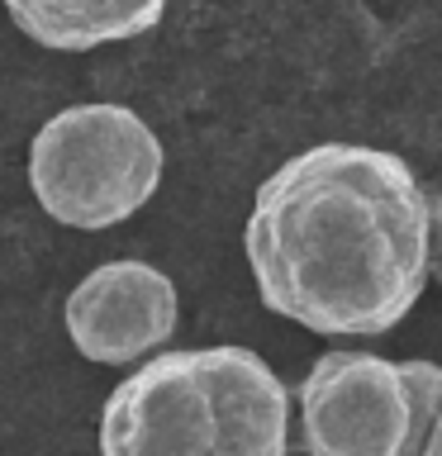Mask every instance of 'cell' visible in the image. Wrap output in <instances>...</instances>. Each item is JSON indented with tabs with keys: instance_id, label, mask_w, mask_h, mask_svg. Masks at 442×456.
Here are the masks:
<instances>
[{
	"instance_id": "obj_1",
	"label": "cell",
	"mask_w": 442,
	"mask_h": 456,
	"mask_svg": "<svg viewBox=\"0 0 442 456\" xmlns=\"http://www.w3.org/2000/svg\"><path fill=\"white\" fill-rule=\"evenodd\" d=\"M242 252L271 314L319 338H381L428 285L433 205L399 152L314 142L257 185Z\"/></svg>"
},
{
	"instance_id": "obj_2",
	"label": "cell",
	"mask_w": 442,
	"mask_h": 456,
	"mask_svg": "<svg viewBox=\"0 0 442 456\" xmlns=\"http://www.w3.org/2000/svg\"><path fill=\"white\" fill-rule=\"evenodd\" d=\"M291 395L252 347L148 356L100 409V456H285Z\"/></svg>"
},
{
	"instance_id": "obj_3",
	"label": "cell",
	"mask_w": 442,
	"mask_h": 456,
	"mask_svg": "<svg viewBox=\"0 0 442 456\" xmlns=\"http://www.w3.org/2000/svg\"><path fill=\"white\" fill-rule=\"evenodd\" d=\"M162 138L128 105L86 100L57 110L29 142V191L62 228L100 233L148 205L162 185Z\"/></svg>"
},
{
	"instance_id": "obj_4",
	"label": "cell",
	"mask_w": 442,
	"mask_h": 456,
	"mask_svg": "<svg viewBox=\"0 0 442 456\" xmlns=\"http://www.w3.org/2000/svg\"><path fill=\"white\" fill-rule=\"evenodd\" d=\"M438 404V362L333 347L299 380V442L309 456H419Z\"/></svg>"
},
{
	"instance_id": "obj_5",
	"label": "cell",
	"mask_w": 442,
	"mask_h": 456,
	"mask_svg": "<svg viewBox=\"0 0 442 456\" xmlns=\"http://www.w3.org/2000/svg\"><path fill=\"white\" fill-rule=\"evenodd\" d=\"M181 319V299L167 271H157L138 256L100 262L95 271L71 285L62 323L67 338L86 362L95 366H128L152 356L171 342Z\"/></svg>"
},
{
	"instance_id": "obj_6",
	"label": "cell",
	"mask_w": 442,
	"mask_h": 456,
	"mask_svg": "<svg viewBox=\"0 0 442 456\" xmlns=\"http://www.w3.org/2000/svg\"><path fill=\"white\" fill-rule=\"evenodd\" d=\"M0 5L24 38L57 53L143 38L167 14V0H0Z\"/></svg>"
},
{
	"instance_id": "obj_7",
	"label": "cell",
	"mask_w": 442,
	"mask_h": 456,
	"mask_svg": "<svg viewBox=\"0 0 442 456\" xmlns=\"http://www.w3.org/2000/svg\"><path fill=\"white\" fill-rule=\"evenodd\" d=\"M419 456H442V404H438L433 423H428V433H423V447H419Z\"/></svg>"
},
{
	"instance_id": "obj_8",
	"label": "cell",
	"mask_w": 442,
	"mask_h": 456,
	"mask_svg": "<svg viewBox=\"0 0 442 456\" xmlns=\"http://www.w3.org/2000/svg\"><path fill=\"white\" fill-rule=\"evenodd\" d=\"M433 242H438V281H442V195H438V205H433Z\"/></svg>"
}]
</instances>
